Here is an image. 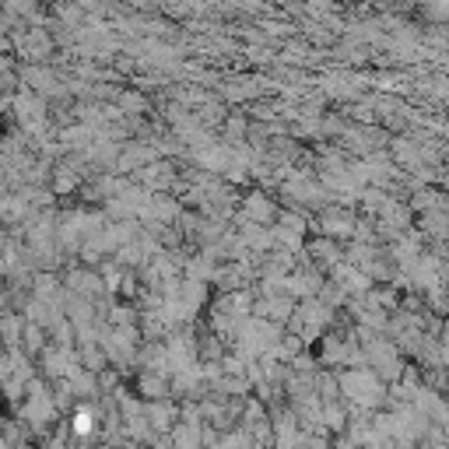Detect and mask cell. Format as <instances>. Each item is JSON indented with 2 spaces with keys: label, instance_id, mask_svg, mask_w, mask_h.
I'll use <instances>...</instances> for the list:
<instances>
[{
  "label": "cell",
  "instance_id": "7a4b0ae2",
  "mask_svg": "<svg viewBox=\"0 0 449 449\" xmlns=\"http://www.w3.org/2000/svg\"><path fill=\"white\" fill-rule=\"evenodd\" d=\"M92 421H95V418H92V411H77V414L70 418V428H74V435H88V432L95 428Z\"/></svg>",
  "mask_w": 449,
  "mask_h": 449
},
{
  "label": "cell",
  "instance_id": "3957f363",
  "mask_svg": "<svg viewBox=\"0 0 449 449\" xmlns=\"http://www.w3.org/2000/svg\"><path fill=\"white\" fill-rule=\"evenodd\" d=\"M306 449H326V442H323V439H309Z\"/></svg>",
  "mask_w": 449,
  "mask_h": 449
},
{
  "label": "cell",
  "instance_id": "6da1fadb",
  "mask_svg": "<svg viewBox=\"0 0 449 449\" xmlns=\"http://www.w3.org/2000/svg\"><path fill=\"white\" fill-rule=\"evenodd\" d=\"M278 446L281 449H295L299 446V432H295V425L285 418V425H278Z\"/></svg>",
  "mask_w": 449,
  "mask_h": 449
}]
</instances>
